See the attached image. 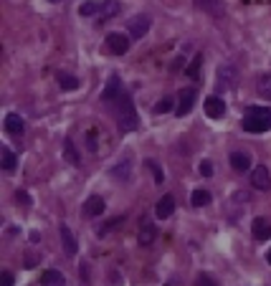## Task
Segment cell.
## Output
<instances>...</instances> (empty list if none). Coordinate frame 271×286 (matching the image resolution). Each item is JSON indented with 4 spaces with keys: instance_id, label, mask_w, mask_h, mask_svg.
<instances>
[{
    "instance_id": "6da1fadb",
    "label": "cell",
    "mask_w": 271,
    "mask_h": 286,
    "mask_svg": "<svg viewBox=\"0 0 271 286\" xmlns=\"http://www.w3.org/2000/svg\"><path fill=\"white\" fill-rule=\"evenodd\" d=\"M107 107H112V112H114V122H117V129L119 132H134V129L140 127L137 109H134V101L129 99L127 92H122L114 101H109Z\"/></svg>"
},
{
    "instance_id": "7a4b0ae2",
    "label": "cell",
    "mask_w": 271,
    "mask_h": 286,
    "mask_svg": "<svg viewBox=\"0 0 271 286\" xmlns=\"http://www.w3.org/2000/svg\"><path fill=\"white\" fill-rule=\"evenodd\" d=\"M244 129L248 134H264L271 129V109L269 107H248L244 117Z\"/></svg>"
},
{
    "instance_id": "3957f363",
    "label": "cell",
    "mask_w": 271,
    "mask_h": 286,
    "mask_svg": "<svg viewBox=\"0 0 271 286\" xmlns=\"http://www.w3.org/2000/svg\"><path fill=\"white\" fill-rule=\"evenodd\" d=\"M216 76H218V92L223 94V92H228V89H233L236 86V79H238V71H236V66L233 64H221L218 66V71H216Z\"/></svg>"
},
{
    "instance_id": "277c9868",
    "label": "cell",
    "mask_w": 271,
    "mask_h": 286,
    "mask_svg": "<svg viewBox=\"0 0 271 286\" xmlns=\"http://www.w3.org/2000/svg\"><path fill=\"white\" fill-rule=\"evenodd\" d=\"M104 41H107V48H109L112 53L124 56V53L129 51V41H132V36H129V33H119V31H114V33H109Z\"/></svg>"
},
{
    "instance_id": "5b68a950",
    "label": "cell",
    "mask_w": 271,
    "mask_h": 286,
    "mask_svg": "<svg viewBox=\"0 0 271 286\" xmlns=\"http://www.w3.org/2000/svg\"><path fill=\"white\" fill-rule=\"evenodd\" d=\"M195 89L193 86H188V89H180V94H177V107H175V114L177 117H185V114H190V109L195 107Z\"/></svg>"
},
{
    "instance_id": "8992f818",
    "label": "cell",
    "mask_w": 271,
    "mask_h": 286,
    "mask_svg": "<svg viewBox=\"0 0 271 286\" xmlns=\"http://www.w3.org/2000/svg\"><path fill=\"white\" fill-rule=\"evenodd\" d=\"M149 25H152V18H149V16H134V18L129 21V25H127V33H129L132 38L140 41V38L147 36Z\"/></svg>"
},
{
    "instance_id": "52a82bcc",
    "label": "cell",
    "mask_w": 271,
    "mask_h": 286,
    "mask_svg": "<svg viewBox=\"0 0 271 286\" xmlns=\"http://www.w3.org/2000/svg\"><path fill=\"white\" fill-rule=\"evenodd\" d=\"M137 240H140V246H152L155 240H157V225L152 223V220H147V218H142V223H140V231H137Z\"/></svg>"
},
{
    "instance_id": "ba28073f",
    "label": "cell",
    "mask_w": 271,
    "mask_h": 286,
    "mask_svg": "<svg viewBox=\"0 0 271 286\" xmlns=\"http://www.w3.org/2000/svg\"><path fill=\"white\" fill-rule=\"evenodd\" d=\"M251 185H253L256 190L266 192V190L271 188V175H269V167H264V165L253 167V172H251Z\"/></svg>"
},
{
    "instance_id": "9c48e42d",
    "label": "cell",
    "mask_w": 271,
    "mask_h": 286,
    "mask_svg": "<svg viewBox=\"0 0 271 286\" xmlns=\"http://www.w3.org/2000/svg\"><path fill=\"white\" fill-rule=\"evenodd\" d=\"M203 109H205V114H208L210 119H221V117L225 114V101H223L218 94H213V96H208V99L203 101Z\"/></svg>"
},
{
    "instance_id": "30bf717a",
    "label": "cell",
    "mask_w": 271,
    "mask_h": 286,
    "mask_svg": "<svg viewBox=\"0 0 271 286\" xmlns=\"http://www.w3.org/2000/svg\"><path fill=\"white\" fill-rule=\"evenodd\" d=\"M124 92V86H122V81H119V76L117 73H112L109 76V81H107V86H104V92H101V101L104 104H109V101H114L119 94Z\"/></svg>"
},
{
    "instance_id": "8fae6325",
    "label": "cell",
    "mask_w": 271,
    "mask_h": 286,
    "mask_svg": "<svg viewBox=\"0 0 271 286\" xmlns=\"http://www.w3.org/2000/svg\"><path fill=\"white\" fill-rule=\"evenodd\" d=\"M58 233H61V246H64L66 256H76L79 253V243H76V238H74L71 228L66 223H61V225H58Z\"/></svg>"
},
{
    "instance_id": "7c38bea8",
    "label": "cell",
    "mask_w": 271,
    "mask_h": 286,
    "mask_svg": "<svg viewBox=\"0 0 271 286\" xmlns=\"http://www.w3.org/2000/svg\"><path fill=\"white\" fill-rule=\"evenodd\" d=\"M84 215L86 218H99L104 210H107V203H104V198H99V195H92L89 200H84Z\"/></svg>"
},
{
    "instance_id": "4fadbf2b",
    "label": "cell",
    "mask_w": 271,
    "mask_h": 286,
    "mask_svg": "<svg viewBox=\"0 0 271 286\" xmlns=\"http://www.w3.org/2000/svg\"><path fill=\"white\" fill-rule=\"evenodd\" d=\"M172 213H175V198H172V195H162L160 203L155 205V215L160 220H168Z\"/></svg>"
},
{
    "instance_id": "5bb4252c",
    "label": "cell",
    "mask_w": 271,
    "mask_h": 286,
    "mask_svg": "<svg viewBox=\"0 0 271 286\" xmlns=\"http://www.w3.org/2000/svg\"><path fill=\"white\" fill-rule=\"evenodd\" d=\"M5 132L10 134V137H21V134L25 132V124H23V117L16 114V112H10L5 117Z\"/></svg>"
},
{
    "instance_id": "9a60e30c",
    "label": "cell",
    "mask_w": 271,
    "mask_h": 286,
    "mask_svg": "<svg viewBox=\"0 0 271 286\" xmlns=\"http://www.w3.org/2000/svg\"><path fill=\"white\" fill-rule=\"evenodd\" d=\"M251 233H253L256 240H269V238H271V223H269L266 218H253Z\"/></svg>"
},
{
    "instance_id": "2e32d148",
    "label": "cell",
    "mask_w": 271,
    "mask_h": 286,
    "mask_svg": "<svg viewBox=\"0 0 271 286\" xmlns=\"http://www.w3.org/2000/svg\"><path fill=\"white\" fill-rule=\"evenodd\" d=\"M122 10V5L117 3V0H101V10H99V23H104V21H109V18H114L117 13Z\"/></svg>"
},
{
    "instance_id": "e0dca14e",
    "label": "cell",
    "mask_w": 271,
    "mask_h": 286,
    "mask_svg": "<svg viewBox=\"0 0 271 286\" xmlns=\"http://www.w3.org/2000/svg\"><path fill=\"white\" fill-rule=\"evenodd\" d=\"M109 172H112V177L122 180V183H129V180H132V162L129 160H122L119 165H114Z\"/></svg>"
},
{
    "instance_id": "ac0fdd59",
    "label": "cell",
    "mask_w": 271,
    "mask_h": 286,
    "mask_svg": "<svg viewBox=\"0 0 271 286\" xmlns=\"http://www.w3.org/2000/svg\"><path fill=\"white\" fill-rule=\"evenodd\" d=\"M193 3L198 5L200 10L216 16V18H221V13H223V0H193Z\"/></svg>"
},
{
    "instance_id": "d6986e66",
    "label": "cell",
    "mask_w": 271,
    "mask_h": 286,
    "mask_svg": "<svg viewBox=\"0 0 271 286\" xmlns=\"http://www.w3.org/2000/svg\"><path fill=\"white\" fill-rule=\"evenodd\" d=\"M41 284H43V286H66V279H64V274H61V271L49 268V271H43Z\"/></svg>"
},
{
    "instance_id": "ffe728a7",
    "label": "cell",
    "mask_w": 271,
    "mask_h": 286,
    "mask_svg": "<svg viewBox=\"0 0 271 286\" xmlns=\"http://www.w3.org/2000/svg\"><path fill=\"white\" fill-rule=\"evenodd\" d=\"M231 167H233L236 172L251 170V157H248L246 152H233V155H231Z\"/></svg>"
},
{
    "instance_id": "44dd1931",
    "label": "cell",
    "mask_w": 271,
    "mask_h": 286,
    "mask_svg": "<svg viewBox=\"0 0 271 286\" xmlns=\"http://www.w3.org/2000/svg\"><path fill=\"white\" fill-rule=\"evenodd\" d=\"M56 79H58V86H61L64 92H74V89H79V79L74 76V73L58 71V73H56Z\"/></svg>"
},
{
    "instance_id": "7402d4cb",
    "label": "cell",
    "mask_w": 271,
    "mask_h": 286,
    "mask_svg": "<svg viewBox=\"0 0 271 286\" xmlns=\"http://www.w3.org/2000/svg\"><path fill=\"white\" fill-rule=\"evenodd\" d=\"M0 155H3V170L5 172H13V170H16L18 167V157H16V152H13V149L10 147H0Z\"/></svg>"
},
{
    "instance_id": "603a6c76",
    "label": "cell",
    "mask_w": 271,
    "mask_h": 286,
    "mask_svg": "<svg viewBox=\"0 0 271 286\" xmlns=\"http://www.w3.org/2000/svg\"><path fill=\"white\" fill-rule=\"evenodd\" d=\"M99 10H101V0H86V3L79 5V16L92 18V16H99Z\"/></svg>"
},
{
    "instance_id": "cb8c5ba5",
    "label": "cell",
    "mask_w": 271,
    "mask_h": 286,
    "mask_svg": "<svg viewBox=\"0 0 271 286\" xmlns=\"http://www.w3.org/2000/svg\"><path fill=\"white\" fill-rule=\"evenodd\" d=\"M64 157L69 165H74V167H79V152H76V144H74V140H64Z\"/></svg>"
},
{
    "instance_id": "d4e9b609",
    "label": "cell",
    "mask_w": 271,
    "mask_h": 286,
    "mask_svg": "<svg viewBox=\"0 0 271 286\" xmlns=\"http://www.w3.org/2000/svg\"><path fill=\"white\" fill-rule=\"evenodd\" d=\"M256 89H259L261 99H269L271 101V73H261L259 81H256Z\"/></svg>"
},
{
    "instance_id": "484cf974",
    "label": "cell",
    "mask_w": 271,
    "mask_h": 286,
    "mask_svg": "<svg viewBox=\"0 0 271 286\" xmlns=\"http://www.w3.org/2000/svg\"><path fill=\"white\" fill-rule=\"evenodd\" d=\"M210 203V192L208 190H193V195H190V205L193 208H205Z\"/></svg>"
},
{
    "instance_id": "4316f807",
    "label": "cell",
    "mask_w": 271,
    "mask_h": 286,
    "mask_svg": "<svg viewBox=\"0 0 271 286\" xmlns=\"http://www.w3.org/2000/svg\"><path fill=\"white\" fill-rule=\"evenodd\" d=\"M145 165H147L149 170H152V175H155V183H157V185H162V183H165V172H162L160 165H157L155 160H145Z\"/></svg>"
},
{
    "instance_id": "83f0119b",
    "label": "cell",
    "mask_w": 271,
    "mask_h": 286,
    "mask_svg": "<svg viewBox=\"0 0 271 286\" xmlns=\"http://www.w3.org/2000/svg\"><path fill=\"white\" fill-rule=\"evenodd\" d=\"M200 69H203V56L198 53V56H195L193 61H190V66H185V73H188V76H198Z\"/></svg>"
},
{
    "instance_id": "f1b7e54d",
    "label": "cell",
    "mask_w": 271,
    "mask_h": 286,
    "mask_svg": "<svg viewBox=\"0 0 271 286\" xmlns=\"http://www.w3.org/2000/svg\"><path fill=\"white\" fill-rule=\"evenodd\" d=\"M170 109H172V99H162V101H157L155 107H152L155 114H168Z\"/></svg>"
},
{
    "instance_id": "f546056e",
    "label": "cell",
    "mask_w": 271,
    "mask_h": 286,
    "mask_svg": "<svg viewBox=\"0 0 271 286\" xmlns=\"http://www.w3.org/2000/svg\"><path fill=\"white\" fill-rule=\"evenodd\" d=\"M195 286H218V281L210 276V274H198V279H195Z\"/></svg>"
},
{
    "instance_id": "4dcf8cb0",
    "label": "cell",
    "mask_w": 271,
    "mask_h": 286,
    "mask_svg": "<svg viewBox=\"0 0 271 286\" xmlns=\"http://www.w3.org/2000/svg\"><path fill=\"white\" fill-rule=\"evenodd\" d=\"M200 175H203V177H210V175H213V165H210L208 160L200 162Z\"/></svg>"
},
{
    "instance_id": "1f68e13d",
    "label": "cell",
    "mask_w": 271,
    "mask_h": 286,
    "mask_svg": "<svg viewBox=\"0 0 271 286\" xmlns=\"http://www.w3.org/2000/svg\"><path fill=\"white\" fill-rule=\"evenodd\" d=\"M16 200H18L21 205H25V208L31 205V198H28V192H25V190H18V192H16Z\"/></svg>"
},
{
    "instance_id": "d6a6232c",
    "label": "cell",
    "mask_w": 271,
    "mask_h": 286,
    "mask_svg": "<svg viewBox=\"0 0 271 286\" xmlns=\"http://www.w3.org/2000/svg\"><path fill=\"white\" fill-rule=\"evenodd\" d=\"M3 286H16V276L10 271H3Z\"/></svg>"
},
{
    "instance_id": "836d02e7",
    "label": "cell",
    "mask_w": 271,
    "mask_h": 286,
    "mask_svg": "<svg viewBox=\"0 0 271 286\" xmlns=\"http://www.w3.org/2000/svg\"><path fill=\"white\" fill-rule=\"evenodd\" d=\"M236 200H238V203H248V192H246V190L236 192Z\"/></svg>"
},
{
    "instance_id": "e575fe53",
    "label": "cell",
    "mask_w": 271,
    "mask_h": 286,
    "mask_svg": "<svg viewBox=\"0 0 271 286\" xmlns=\"http://www.w3.org/2000/svg\"><path fill=\"white\" fill-rule=\"evenodd\" d=\"M266 261H269V263H271V248H269V251H266Z\"/></svg>"
},
{
    "instance_id": "d590c367",
    "label": "cell",
    "mask_w": 271,
    "mask_h": 286,
    "mask_svg": "<svg viewBox=\"0 0 271 286\" xmlns=\"http://www.w3.org/2000/svg\"><path fill=\"white\" fill-rule=\"evenodd\" d=\"M165 286H180V284L177 281H170V284H165Z\"/></svg>"
},
{
    "instance_id": "8d00e7d4",
    "label": "cell",
    "mask_w": 271,
    "mask_h": 286,
    "mask_svg": "<svg viewBox=\"0 0 271 286\" xmlns=\"http://www.w3.org/2000/svg\"><path fill=\"white\" fill-rule=\"evenodd\" d=\"M49 3H58V0H49Z\"/></svg>"
}]
</instances>
